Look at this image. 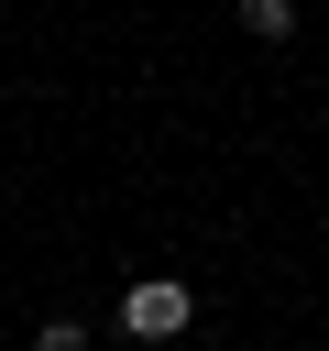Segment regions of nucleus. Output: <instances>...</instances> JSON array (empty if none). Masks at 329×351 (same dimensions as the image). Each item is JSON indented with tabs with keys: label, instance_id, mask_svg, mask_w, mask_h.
I'll use <instances>...</instances> for the list:
<instances>
[{
	"label": "nucleus",
	"instance_id": "2",
	"mask_svg": "<svg viewBox=\"0 0 329 351\" xmlns=\"http://www.w3.org/2000/svg\"><path fill=\"white\" fill-rule=\"evenodd\" d=\"M241 33H263V44H285V33H296V0H241Z\"/></svg>",
	"mask_w": 329,
	"mask_h": 351
},
{
	"label": "nucleus",
	"instance_id": "3",
	"mask_svg": "<svg viewBox=\"0 0 329 351\" xmlns=\"http://www.w3.org/2000/svg\"><path fill=\"white\" fill-rule=\"evenodd\" d=\"M33 351H88V329H77V318H44V340H33Z\"/></svg>",
	"mask_w": 329,
	"mask_h": 351
},
{
	"label": "nucleus",
	"instance_id": "1",
	"mask_svg": "<svg viewBox=\"0 0 329 351\" xmlns=\"http://www.w3.org/2000/svg\"><path fill=\"white\" fill-rule=\"evenodd\" d=\"M186 318H197L186 274H132V285H121V329H132V340H186Z\"/></svg>",
	"mask_w": 329,
	"mask_h": 351
}]
</instances>
